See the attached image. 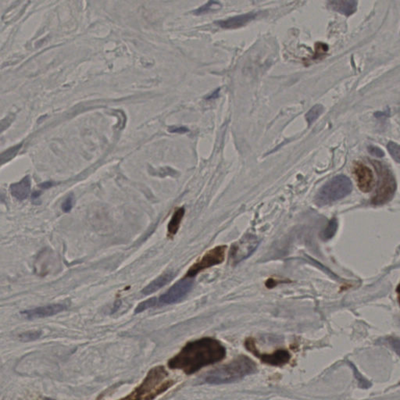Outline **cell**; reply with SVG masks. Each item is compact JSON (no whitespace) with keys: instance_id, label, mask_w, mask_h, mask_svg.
I'll use <instances>...</instances> for the list:
<instances>
[{"instance_id":"obj_1","label":"cell","mask_w":400,"mask_h":400,"mask_svg":"<svg viewBox=\"0 0 400 400\" xmlns=\"http://www.w3.org/2000/svg\"><path fill=\"white\" fill-rule=\"evenodd\" d=\"M226 357V349L218 340L202 338L188 342L177 355L168 361L170 369L181 370L189 375L221 361Z\"/></svg>"},{"instance_id":"obj_2","label":"cell","mask_w":400,"mask_h":400,"mask_svg":"<svg viewBox=\"0 0 400 400\" xmlns=\"http://www.w3.org/2000/svg\"><path fill=\"white\" fill-rule=\"evenodd\" d=\"M257 367L253 360L246 356H238L230 363L210 371L206 375L204 381L213 385L236 382L255 373Z\"/></svg>"},{"instance_id":"obj_3","label":"cell","mask_w":400,"mask_h":400,"mask_svg":"<svg viewBox=\"0 0 400 400\" xmlns=\"http://www.w3.org/2000/svg\"><path fill=\"white\" fill-rule=\"evenodd\" d=\"M168 371L163 366L153 367L148 371L143 382L125 397L126 400H153L159 395L165 393L175 384L174 380L169 379Z\"/></svg>"},{"instance_id":"obj_4","label":"cell","mask_w":400,"mask_h":400,"mask_svg":"<svg viewBox=\"0 0 400 400\" xmlns=\"http://www.w3.org/2000/svg\"><path fill=\"white\" fill-rule=\"evenodd\" d=\"M353 185L350 178L345 175H338L327 182L315 197V203L319 207L328 205L350 195Z\"/></svg>"},{"instance_id":"obj_5","label":"cell","mask_w":400,"mask_h":400,"mask_svg":"<svg viewBox=\"0 0 400 400\" xmlns=\"http://www.w3.org/2000/svg\"><path fill=\"white\" fill-rule=\"evenodd\" d=\"M379 176L376 193L371 199L374 205L380 206L391 201L397 191V181L389 167L380 162H374Z\"/></svg>"},{"instance_id":"obj_6","label":"cell","mask_w":400,"mask_h":400,"mask_svg":"<svg viewBox=\"0 0 400 400\" xmlns=\"http://www.w3.org/2000/svg\"><path fill=\"white\" fill-rule=\"evenodd\" d=\"M226 246H219L206 253L200 260L191 266L186 273V277H193L203 270L218 265L225 260Z\"/></svg>"},{"instance_id":"obj_7","label":"cell","mask_w":400,"mask_h":400,"mask_svg":"<svg viewBox=\"0 0 400 400\" xmlns=\"http://www.w3.org/2000/svg\"><path fill=\"white\" fill-rule=\"evenodd\" d=\"M245 346L246 350L260 359L262 363L268 365L281 367L289 363L291 359V354L286 350H277L270 354H261L256 348V342L253 338H248L246 340Z\"/></svg>"},{"instance_id":"obj_8","label":"cell","mask_w":400,"mask_h":400,"mask_svg":"<svg viewBox=\"0 0 400 400\" xmlns=\"http://www.w3.org/2000/svg\"><path fill=\"white\" fill-rule=\"evenodd\" d=\"M259 246V241L256 237L247 235L243 237L239 242L234 243L231 247L229 252V261L231 264L240 263L242 260L250 257Z\"/></svg>"},{"instance_id":"obj_9","label":"cell","mask_w":400,"mask_h":400,"mask_svg":"<svg viewBox=\"0 0 400 400\" xmlns=\"http://www.w3.org/2000/svg\"><path fill=\"white\" fill-rule=\"evenodd\" d=\"M192 285L193 281L187 279V277H186V279L181 280L174 284L166 293H164L159 298L160 303L163 304H174L178 303L191 290Z\"/></svg>"},{"instance_id":"obj_10","label":"cell","mask_w":400,"mask_h":400,"mask_svg":"<svg viewBox=\"0 0 400 400\" xmlns=\"http://www.w3.org/2000/svg\"><path fill=\"white\" fill-rule=\"evenodd\" d=\"M353 171L358 182V186L363 192H369L374 188L375 178L372 170L361 162H355Z\"/></svg>"},{"instance_id":"obj_11","label":"cell","mask_w":400,"mask_h":400,"mask_svg":"<svg viewBox=\"0 0 400 400\" xmlns=\"http://www.w3.org/2000/svg\"><path fill=\"white\" fill-rule=\"evenodd\" d=\"M66 307L63 304H49L45 307H37V308L22 311L21 315L25 316L28 320L33 319L45 318L48 316H54L59 313L64 311Z\"/></svg>"},{"instance_id":"obj_12","label":"cell","mask_w":400,"mask_h":400,"mask_svg":"<svg viewBox=\"0 0 400 400\" xmlns=\"http://www.w3.org/2000/svg\"><path fill=\"white\" fill-rule=\"evenodd\" d=\"M257 14L256 13H247V14H242V15L235 16L232 18H229L228 19L221 20L215 22L219 27H222L224 29H237L239 27L246 25L250 21H253L256 18Z\"/></svg>"},{"instance_id":"obj_13","label":"cell","mask_w":400,"mask_h":400,"mask_svg":"<svg viewBox=\"0 0 400 400\" xmlns=\"http://www.w3.org/2000/svg\"><path fill=\"white\" fill-rule=\"evenodd\" d=\"M332 9L341 14L350 17L358 10V2L356 0H330Z\"/></svg>"},{"instance_id":"obj_14","label":"cell","mask_w":400,"mask_h":400,"mask_svg":"<svg viewBox=\"0 0 400 400\" xmlns=\"http://www.w3.org/2000/svg\"><path fill=\"white\" fill-rule=\"evenodd\" d=\"M11 195L19 200H23L31 191V179L29 176L23 178L21 182L14 183L10 186Z\"/></svg>"},{"instance_id":"obj_15","label":"cell","mask_w":400,"mask_h":400,"mask_svg":"<svg viewBox=\"0 0 400 400\" xmlns=\"http://www.w3.org/2000/svg\"><path fill=\"white\" fill-rule=\"evenodd\" d=\"M174 272H167L163 274L160 277H157L154 281H152L149 285H147V287L143 289V294L144 295H149L151 293H155L159 289L164 287V285L169 283L171 280L174 279Z\"/></svg>"},{"instance_id":"obj_16","label":"cell","mask_w":400,"mask_h":400,"mask_svg":"<svg viewBox=\"0 0 400 400\" xmlns=\"http://www.w3.org/2000/svg\"><path fill=\"white\" fill-rule=\"evenodd\" d=\"M186 211L184 208H178L176 210L174 214L172 216L170 219V222L168 224V236H174L178 230H179L180 225L182 223V219H183L184 215H185Z\"/></svg>"},{"instance_id":"obj_17","label":"cell","mask_w":400,"mask_h":400,"mask_svg":"<svg viewBox=\"0 0 400 400\" xmlns=\"http://www.w3.org/2000/svg\"><path fill=\"white\" fill-rule=\"evenodd\" d=\"M221 2L218 0H209L208 2L205 5H203L201 7H199L198 10L193 12L195 15H202V14H208L209 12L220 9L221 7Z\"/></svg>"},{"instance_id":"obj_18","label":"cell","mask_w":400,"mask_h":400,"mask_svg":"<svg viewBox=\"0 0 400 400\" xmlns=\"http://www.w3.org/2000/svg\"><path fill=\"white\" fill-rule=\"evenodd\" d=\"M337 229H338V221L336 218H333L329 221L328 226L321 232L320 237L323 240L331 239L336 234Z\"/></svg>"},{"instance_id":"obj_19","label":"cell","mask_w":400,"mask_h":400,"mask_svg":"<svg viewBox=\"0 0 400 400\" xmlns=\"http://www.w3.org/2000/svg\"><path fill=\"white\" fill-rule=\"evenodd\" d=\"M22 144L17 145L15 147H10L8 148L7 150L2 152L0 154V167L2 166V164H6L8 161L14 158L16 155L18 154L20 149L21 148Z\"/></svg>"},{"instance_id":"obj_20","label":"cell","mask_w":400,"mask_h":400,"mask_svg":"<svg viewBox=\"0 0 400 400\" xmlns=\"http://www.w3.org/2000/svg\"><path fill=\"white\" fill-rule=\"evenodd\" d=\"M323 112H324V107L320 104L315 105L314 107L311 108V110L306 115V119L309 125L314 123L321 115Z\"/></svg>"},{"instance_id":"obj_21","label":"cell","mask_w":400,"mask_h":400,"mask_svg":"<svg viewBox=\"0 0 400 400\" xmlns=\"http://www.w3.org/2000/svg\"><path fill=\"white\" fill-rule=\"evenodd\" d=\"M42 335V332L41 331H28L20 335L19 338L22 342H31L40 338Z\"/></svg>"},{"instance_id":"obj_22","label":"cell","mask_w":400,"mask_h":400,"mask_svg":"<svg viewBox=\"0 0 400 400\" xmlns=\"http://www.w3.org/2000/svg\"><path fill=\"white\" fill-rule=\"evenodd\" d=\"M156 303H157L156 298L148 299V300L144 301L143 303H141L140 304L138 305V307L135 309V312L136 313V314L143 312V311H146V310H148V309L155 307Z\"/></svg>"},{"instance_id":"obj_23","label":"cell","mask_w":400,"mask_h":400,"mask_svg":"<svg viewBox=\"0 0 400 400\" xmlns=\"http://www.w3.org/2000/svg\"><path fill=\"white\" fill-rule=\"evenodd\" d=\"M387 148L389 150L391 156H393L397 163L400 162V146L397 143L390 142L389 144L387 145Z\"/></svg>"},{"instance_id":"obj_24","label":"cell","mask_w":400,"mask_h":400,"mask_svg":"<svg viewBox=\"0 0 400 400\" xmlns=\"http://www.w3.org/2000/svg\"><path fill=\"white\" fill-rule=\"evenodd\" d=\"M73 203H74V199H73L72 196H68V197L66 198V200L63 203V211L66 212V213L70 212L72 209Z\"/></svg>"},{"instance_id":"obj_25","label":"cell","mask_w":400,"mask_h":400,"mask_svg":"<svg viewBox=\"0 0 400 400\" xmlns=\"http://www.w3.org/2000/svg\"><path fill=\"white\" fill-rule=\"evenodd\" d=\"M368 151H369L371 155H373V156H377V157H383V156H385V153L381 150V148H379V147H369L368 148Z\"/></svg>"},{"instance_id":"obj_26","label":"cell","mask_w":400,"mask_h":400,"mask_svg":"<svg viewBox=\"0 0 400 400\" xmlns=\"http://www.w3.org/2000/svg\"><path fill=\"white\" fill-rule=\"evenodd\" d=\"M169 132L177 133V134H185L189 131V128L186 127H172L169 128Z\"/></svg>"},{"instance_id":"obj_27","label":"cell","mask_w":400,"mask_h":400,"mask_svg":"<svg viewBox=\"0 0 400 400\" xmlns=\"http://www.w3.org/2000/svg\"><path fill=\"white\" fill-rule=\"evenodd\" d=\"M279 283H281V281L271 278V279L266 281V286H267L268 289H272V288L275 287L276 285Z\"/></svg>"},{"instance_id":"obj_28","label":"cell","mask_w":400,"mask_h":400,"mask_svg":"<svg viewBox=\"0 0 400 400\" xmlns=\"http://www.w3.org/2000/svg\"><path fill=\"white\" fill-rule=\"evenodd\" d=\"M219 91H220V89H217V91H215L211 96H208V97L207 98V100H212V99L218 97Z\"/></svg>"},{"instance_id":"obj_29","label":"cell","mask_w":400,"mask_h":400,"mask_svg":"<svg viewBox=\"0 0 400 400\" xmlns=\"http://www.w3.org/2000/svg\"><path fill=\"white\" fill-rule=\"evenodd\" d=\"M52 186V183L50 182H45V183L42 184L41 187L43 188V189H48V188Z\"/></svg>"}]
</instances>
